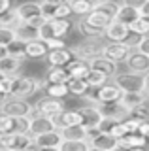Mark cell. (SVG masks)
I'll return each mask as SVG.
<instances>
[{
	"mask_svg": "<svg viewBox=\"0 0 149 151\" xmlns=\"http://www.w3.org/2000/svg\"><path fill=\"white\" fill-rule=\"evenodd\" d=\"M15 38V28L13 27H0V45L8 47Z\"/></svg>",
	"mask_w": 149,
	"mask_h": 151,
	"instance_id": "f35d334b",
	"label": "cell"
},
{
	"mask_svg": "<svg viewBox=\"0 0 149 151\" xmlns=\"http://www.w3.org/2000/svg\"><path fill=\"white\" fill-rule=\"evenodd\" d=\"M23 151H40V145L36 144V140H34V138H32L29 144L25 145V149H23Z\"/></svg>",
	"mask_w": 149,
	"mask_h": 151,
	"instance_id": "c3c4849f",
	"label": "cell"
},
{
	"mask_svg": "<svg viewBox=\"0 0 149 151\" xmlns=\"http://www.w3.org/2000/svg\"><path fill=\"white\" fill-rule=\"evenodd\" d=\"M11 8V0H0V13Z\"/></svg>",
	"mask_w": 149,
	"mask_h": 151,
	"instance_id": "681fc988",
	"label": "cell"
},
{
	"mask_svg": "<svg viewBox=\"0 0 149 151\" xmlns=\"http://www.w3.org/2000/svg\"><path fill=\"white\" fill-rule=\"evenodd\" d=\"M130 36V28L127 23L119 21V19H113L108 27L104 28V38L108 42H128Z\"/></svg>",
	"mask_w": 149,
	"mask_h": 151,
	"instance_id": "8fae6325",
	"label": "cell"
},
{
	"mask_svg": "<svg viewBox=\"0 0 149 151\" xmlns=\"http://www.w3.org/2000/svg\"><path fill=\"white\" fill-rule=\"evenodd\" d=\"M134 47H136V51H140V53L149 57V34L147 36H140V40L134 44Z\"/></svg>",
	"mask_w": 149,
	"mask_h": 151,
	"instance_id": "ee69618b",
	"label": "cell"
},
{
	"mask_svg": "<svg viewBox=\"0 0 149 151\" xmlns=\"http://www.w3.org/2000/svg\"><path fill=\"white\" fill-rule=\"evenodd\" d=\"M30 140H32V136L29 132H6V134H0V147L23 151Z\"/></svg>",
	"mask_w": 149,
	"mask_h": 151,
	"instance_id": "9c48e42d",
	"label": "cell"
},
{
	"mask_svg": "<svg viewBox=\"0 0 149 151\" xmlns=\"http://www.w3.org/2000/svg\"><path fill=\"white\" fill-rule=\"evenodd\" d=\"M0 151H13V149H8V147H0Z\"/></svg>",
	"mask_w": 149,
	"mask_h": 151,
	"instance_id": "9f6ffc18",
	"label": "cell"
},
{
	"mask_svg": "<svg viewBox=\"0 0 149 151\" xmlns=\"http://www.w3.org/2000/svg\"><path fill=\"white\" fill-rule=\"evenodd\" d=\"M34 140L40 147H59V145L62 144V134H60L59 129H55V130L45 132V134L34 136Z\"/></svg>",
	"mask_w": 149,
	"mask_h": 151,
	"instance_id": "7402d4cb",
	"label": "cell"
},
{
	"mask_svg": "<svg viewBox=\"0 0 149 151\" xmlns=\"http://www.w3.org/2000/svg\"><path fill=\"white\" fill-rule=\"evenodd\" d=\"M104 36L100 38H85V42L80 45L74 47V53H76L77 59H83V60H92L95 57H100L102 55V49H104L106 42L102 40Z\"/></svg>",
	"mask_w": 149,
	"mask_h": 151,
	"instance_id": "5b68a950",
	"label": "cell"
},
{
	"mask_svg": "<svg viewBox=\"0 0 149 151\" xmlns=\"http://www.w3.org/2000/svg\"><path fill=\"white\" fill-rule=\"evenodd\" d=\"M6 132H15V117L0 111V134H6Z\"/></svg>",
	"mask_w": 149,
	"mask_h": 151,
	"instance_id": "74e56055",
	"label": "cell"
},
{
	"mask_svg": "<svg viewBox=\"0 0 149 151\" xmlns=\"http://www.w3.org/2000/svg\"><path fill=\"white\" fill-rule=\"evenodd\" d=\"M76 27H77V30H80V34L85 36V38H100V36H104V32L98 30V28H95L85 17H80V21H77Z\"/></svg>",
	"mask_w": 149,
	"mask_h": 151,
	"instance_id": "1f68e13d",
	"label": "cell"
},
{
	"mask_svg": "<svg viewBox=\"0 0 149 151\" xmlns=\"http://www.w3.org/2000/svg\"><path fill=\"white\" fill-rule=\"evenodd\" d=\"M96 4L92 0H70V8H72V13L74 15H80V17H85L95 9Z\"/></svg>",
	"mask_w": 149,
	"mask_h": 151,
	"instance_id": "f1b7e54d",
	"label": "cell"
},
{
	"mask_svg": "<svg viewBox=\"0 0 149 151\" xmlns=\"http://www.w3.org/2000/svg\"><path fill=\"white\" fill-rule=\"evenodd\" d=\"M59 147L60 151H89L91 144L89 140H62Z\"/></svg>",
	"mask_w": 149,
	"mask_h": 151,
	"instance_id": "836d02e7",
	"label": "cell"
},
{
	"mask_svg": "<svg viewBox=\"0 0 149 151\" xmlns=\"http://www.w3.org/2000/svg\"><path fill=\"white\" fill-rule=\"evenodd\" d=\"M17 23H19V17H17V9L13 6L0 13V27H15Z\"/></svg>",
	"mask_w": 149,
	"mask_h": 151,
	"instance_id": "e575fe53",
	"label": "cell"
},
{
	"mask_svg": "<svg viewBox=\"0 0 149 151\" xmlns=\"http://www.w3.org/2000/svg\"><path fill=\"white\" fill-rule=\"evenodd\" d=\"M17 17L21 23H32L36 27H42V23L45 21L42 15V4L40 2H23L15 8Z\"/></svg>",
	"mask_w": 149,
	"mask_h": 151,
	"instance_id": "8992f818",
	"label": "cell"
},
{
	"mask_svg": "<svg viewBox=\"0 0 149 151\" xmlns=\"http://www.w3.org/2000/svg\"><path fill=\"white\" fill-rule=\"evenodd\" d=\"M74 13H72V8H70V2H64V4H59L55 8V17L59 19H70Z\"/></svg>",
	"mask_w": 149,
	"mask_h": 151,
	"instance_id": "7bdbcfd3",
	"label": "cell"
},
{
	"mask_svg": "<svg viewBox=\"0 0 149 151\" xmlns=\"http://www.w3.org/2000/svg\"><path fill=\"white\" fill-rule=\"evenodd\" d=\"M108 134H111V136H115V138H123V136H127V134H130L128 132V129H127V125H125V119L123 121H115V125L111 127V130L108 132Z\"/></svg>",
	"mask_w": 149,
	"mask_h": 151,
	"instance_id": "b9f144b4",
	"label": "cell"
},
{
	"mask_svg": "<svg viewBox=\"0 0 149 151\" xmlns=\"http://www.w3.org/2000/svg\"><path fill=\"white\" fill-rule=\"evenodd\" d=\"M147 151H149V147H147Z\"/></svg>",
	"mask_w": 149,
	"mask_h": 151,
	"instance_id": "94428289",
	"label": "cell"
},
{
	"mask_svg": "<svg viewBox=\"0 0 149 151\" xmlns=\"http://www.w3.org/2000/svg\"><path fill=\"white\" fill-rule=\"evenodd\" d=\"M44 87V81L38 78H30V76H15L10 81V96L17 98H29L36 94Z\"/></svg>",
	"mask_w": 149,
	"mask_h": 151,
	"instance_id": "7a4b0ae2",
	"label": "cell"
},
{
	"mask_svg": "<svg viewBox=\"0 0 149 151\" xmlns=\"http://www.w3.org/2000/svg\"><path fill=\"white\" fill-rule=\"evenodd\" d=\"M147 94H149V74H147Z\"/></svg>",
	"mask_w": 149,
	"mask_h": 151,
	"instance_id": "6f0895ef",
	"label": "cell"
},
{
	"mask_svg": "<svg viewBox=\"0 0 149 151\" xmlns=\"http://www.w3.org/2000/svg\"><path fill=\"white\" fill-rule=\"evenodd\" d=\"M130 117H134V119L138 121H149V104H140V106L132 108L130 110Z\"/></svg>",
	"mask_w": 149,
	"mask_h": 151,
	"instance_id": "ab89813d",
	"label": "cell"
},
{
	"mask_svg": "<svg viewBox=\"0 0 149 151\" xmlns=\"http://www.w3.org/2000/svg\"><path fill=\"white\" fill-rule=\"evenodd\" d=\"M45 91V96H51V98H59V100H64L68 96V85L66 83H47L44 79V87Z\"/></svg>",
	"mask_w": 149,
	"mask_h": 151,
	"instance_id": "d4e9b609",
	"label": "cell"
},
{
	"mask_svg": "<svg viewBox=\"0 0 149 151\" xmlns=\"http://www.w3.org/2000/svg\"><path fill=\"white\" fill-rule=\"evenodd\" d=\"M89 144L96 151H117L119 149V140L108 132H96L95 136L89 138Z\"/></svg>",
	"mask_w": 149,
	"mask_h": 151,
	"instance_id": "7c38bea8",
	"label": "cell"
},
{
	"mask_svg": "<svg viewBox=\"0 0 149 151\" xmlns=\"http://www.w3.org/2000/svg\"><path fill=\"white\" fill-rule=\"evenodd\" d=\"M51 121H53V125L57 127V129H66V127H72V125H81V115L77 110H66L64 108L62 111L55 113V115L49 117Z\"/></svg>",
	"mask_w": 149,
	"mask_h": 151,
	"instance_id": "5bb4252c",
	"label": "cell"
},
{
	"mask_svg": "<svg viewBox=\"0 0 149 151\" xmlns=\"http://www.w3.org/2000/svg\"><path fill=\"white\" fill-rule=\"evenodd\" d=\"M45 44H47L49 49H60V47H68V45H66V42L60 40V38H53V40H47Z\"/></svg>",
	"mask_w": 149,
	"mask_h": 151,
	"instance_id": "f6af8a7d",
	"label": "cell"
},
{
	"mask_svg": "<svg viewBox=\"0 0 149 151\" xmlns=\"http://www.w3.org/2000/svg\"><path fill=\"white\" fill-rule=\"evenodd\" d=\"M8 55H13V57H19V59H25V42L21 40H13L10 45L6 47Z\"/></svg>",
	"mask_w": 149,
	"mask_h": 151,
	"instance_id": "60d3db41",
	"label": "cell"
},
{
	"mask_svg": "<svg viewBox=\"0 0 149 151\" xmlns=\"http://www.w3.org/2000/svg\"><path fill=\"white\" fill-rule=\"evenodd\" d=\"M47 51H49V47L42 38L27 42L25 44V59H45Z\"/></svg>",
	"mask_w": 149,
	"mask_h": 151,
	"instance_id": "ffe728a7",
	"label": "cell"
},
{
	"mask_svg": "<svg viewBox=\"0 0 149 151\" xmlns=\"http://www.w3.org/2000/svg\"><path fill=\"white\" fill-rule=\"evenodd\" d=\"M87 83H89L91 85V89H98L100 87V85H104L106 81H108V76H104V74H102V72H96V70H91V72H89V76H87Z\"/></svg>",
	"mask_w": 149,
	"mask_h": 151,
	"instance_id": "d590c367",
	"label": "cell"
},
{
	"mask_svg": "<svg viewBox=\"0 0 149 151\" xmlns=\"http://www.w3.org/2000/svg\"><path fill=\"white\" fill-rule=\"evenodd\" d=\"M66 70H68L70 78H87L89 72H91V64H89V60H83V59H77L76 57V59L66 66Z\"/></svg>",
	"mask_w": 149,
	"mask_h": 151,
	"instance_id": "603a6c76",
	"label": "cell"
},
{
	"mask_svg": "<svg viewBox=\"0 0 149 151\" xmlns=\"http://www.w3.org/2000/svg\"><path fill=\"white\" fill-rule=\"evenodd\" d=\"M13 28H15V38L21 40V42H25V44L40 38V27L32 25V23H21L19 21Z\"/></svg>",
	"mask_w": 149,
	"mask_h": 151,
	"instance_id": "ac0fdd59",
	"label": "cell"
},
{
	"mask_svg": "<svg viewBox=\"0 0 149 151\" xmlns=\"http://www.w3.org/2000/svg\"><path fill=\"white\" fill-rule=\"evenodd\" d=\"M4 55H8V51H6V47H4V45H0V59H2Z\"/></svg>",
	"mask_w": 149,
	"mask_h": 151,
	"instance_id": "db71d44e",
	"label": "cell"
},
{
	"mask_svg": "<svg viewBox=\"0 0 149 151\" xmlns=\"http://www.w3.org/2000/svg\"><path fill=\"white\" fill-rule=\"evenodd\" d=\"M119 6L121 4H117V2H113V0H108V2H102V4H96V9L98 12H102V13H106L108 17H111V19H115V15H117V9H119Z\"/></svg>",
	"mask_w": 149,
	"mask_h": 151,
	"instance_id": "8d00e7d4",
	"label": "cell"
},
{
	"mask_svg": "<svg viewBox=\"0 0 149 151\" xmlns=\"http://www.w3.org/2000/svg\"><path fill=\"white\" fill-rule=\"evenodd\" d=\"M57 127L53 125V121L45 115H38L36 111H32L30 115V125H29V134L34 138V136H40V134H45L49 130H55Z\"/></svg>",
	"mask_w": 149,
	"mask_h": 151,
	"instance_id": "9a60e30c",
	"label": "cell"
},
{
	"mask_svg": "<svg viewBox=\"0 0 149 151\" xmlns=\"http://www.w3.org/2000/svg\"><path fill=\"white\" fill-rule=\"evenodd\" d=\"M142 13H140V9L136 8H132V6H127V4H121L119 9H117V15H115V19H119V21H123V23H128L130 21H134L136 17H140Z\"/></svg>",
	"mask_w": 149,
	"mask_h": 151,
	"instance_id": "d6a6232c",
	"label": "cell"
},
{
	"mask_svg": "<svg viewBox=\"0 0 149 151\" xmlns=\"http://www.w3.org/2000/svg\"><path fill=\"white\" fill-rule=\"evenodd\" d=\"M140 13H142V15H149V0L143 4L142 8H140Z\"/></svg>",
	"mask_w": 149,
	"mask_h": 151,
	"instance_id": "f907efd6",
	"label": "cell"
},
{
	"mask_svg": "<svg viewBox=\"0 0 149 151\" xmlns=\"http://www.w3.org/2000/svg\"><path fill=\"white\" fill-rule=\"evenodd\" d=\"M74 27H76V25H74L72 19H59V17L45 19V21L42 23V27H40V38L44 42L53 40V38H60V40H64V38L72 32Z\"/></svg>",
	"mask_w": 149,
	"mask_h": 151,
	"instance_id": "6da1fadb",
	"label": "cell"
},
{
	"mask_svg": "<svg viewBox=\"0 0 149 151\" xmlns=\"http://www.w3.org/2000/svg\"><path fill=\"white\" fill-rule=\"evenodd\" d=\"M147 145H149V136H147Z\"/></svg>",
	"mask_w": 149,
	"mask_h": 151,
	"instance_id": "680465c9",
	"label": "cell"
},
{
	"mask_svg": "<svg viewBox=\"0 0 149 151\" xmlns=\"http://www.w3.org/2000/svg\"><path fill=\"white\" fill-rule=\"evenodd\" d=\"M138 134H142V136H149V121H142L140 123V127H138Z\"/></svg>",
	"mask_w": 149,
	"mask_h": 151,
	"instance_id": "7dc6e473",
	"label": "cell"
},
{
	"mask_svg": "<svg viewBox=\"0 0 149 151\" xmlns=\"http://www.w3.org/2000/svg\"><path fill=\"white\" fill-rule=\"evenodd\" d=\"M76 59V53L70 47H60V49H49L45 55V60L51 68H66V66Z\"/></svg>",
	"mask_w": 149,
	"mask_h": 151,
	"instance_id": "ba28073f",
	"label": "cell"
},
{
	"mask_svg": "<svg viewBox=\"0 0 149 151\" xmlns=\"http://www.w3.org/2000/svg\"><path fill=\"white\" fill-rule=\"evenodd\" d=\"M147 98H149V94H147V93H123V96H121V100H119V102L130 111L132 108L140 106V104H145V102H147Z\"/></svg>",
	"mask_w": 149,
	"mask_h": 151,
	"instance_id": "484cf974",
	"label": "cell"
},
{
	"mask_svg": "<svg viewBox=\"0 0 149 151\" xmlns=\"http://www.w3.org/2000/svg\"><path fill=\"white\" fill-rule=\"evenodd\" d=\"M23 60L19 57H13V55H4L0 59V74L6 76V78H15L19 76L21 68H23Z\"/></svg>",
	"mask_w": 149,
	"mask_h": 151,
	"instance_id": "e0dca14e",
	"label": "cell"
},
{
	"mask_svg": "<svg viewBox=\"0 0 149 151\" xmlns=\"http://www.w3.org/2000/svg\"><path fill=\"white\" fill-rule=\"evenodd\" d=\"M113 81L121 87L123 93H147V74L117 72L113 76Z\"/></svg>",
	"mask_w": 149,
	"mask_h": 151,
	"instance_id": "3957f363",
	"label": "cell"
},
{
	"mask_svg": "<svg viewBox=\"0 0 149 151\" xmlns=\"http://www.w3.org/2000/svg\"><path fill=\"white\" fill-rule=\"evenodd\" d=\"M130 28V34H136V36H147L149 34V17L145 15H140L134 21L128 23Z\"/></svg>",
	"mask_w": 149,
	"mask_h": 151,
	"instance_id": "f546056e",
	"label": "cell"
},
{
	"mask_svg": "<svg viewBox=\"0 0 149 151\" xmlns=\"http://www.w3.org/2000/svg\"><path fill=\"white\" fill-rule=\"evenodd\" d=\"M130 53H132V44H128V42H106L104 49H102V57L117 64L125 63Z\"/></svg>",
	"mask_w": 149,
	"mask_h": 151,
	"instance_id": "52a82bcc",
	"label": "cell"
},
{
	"mask_svg": "<svg viewBox=\"0 0 149 151\" xmlns=\"http://www.w3.org/2000/svg\"><path fill=\"white\" fill-rule=\"evenodd\" d=\"M66 85H68V93L77 98H85L91 93V85L87 83L85 78H70Z\"/></svg>",
	"mask_w": 149,
	"mask_h": 151,
	"instance_id": "44dd1931",
	"label": "cell"
},
{
	"mask_svg": "<svg viewBox=\"0 0 149 151\" xmlns=\"http://www.w3.org/2000/svg\"><path fill=\"white\" fill-rule=\"evenodd\" d=\"M40 151H60V147H40Z\"/></svg>",
	"mask_w": 149,
	"mask_h": 151,
	"instance_id": "f5cc1de1",
	"label": "cell"
},
{
	"mask_svg": "<svg viewBox=\"0 0 149 151\" xmlns=\"http://www.w3.org/2000/svg\"><path fill=\"white\" fill-rule=\"evenodd\" d=\"M145 17H149V15H145Z\"/></svg>",
	"mask_w": 149,
	"mask_h": 151,
	"instance_id": "91938a15",
	"label": "cell"
},
{
	"mask_svg": "<svg viewBox=\"0 0 149 151\" xmlns=\"http://www.w3.org/2000/svg\"><path fill=\"white\" fill-rule=\"evenodd\" d=\"M42 2H47V4H55V6H59V4H64V2H70V0H42Z\"/></svg>",
	"mask_w": 149,
	"mask_h": 151,
	"instance_id": "816d5d0a",
	"label": "cell"
},
{
	"mask_svg": "<svg viewBox=\"0 0 149 151\" xmlns=\"http://www.w3.org/2000/svg\"><path fill=\"white\" fill-rule=\"evenodd\" d=\"M70 74L66 68H51L45 72V81L47 83H68Z\"/></svg>",
	"mask_w": 149,
	"mask_h": 151,
	"instance_id": "4dcf8cb0",
	"label": "cell"
},
{
	"mask_svg": "<svg viewBox=\"0 0 149 151\" xmlns=\"http://www.w3.org/2000/svg\"><path fill=\"white\" fill-rule=\"evenodd\" d=\"M147 138L138 132H130V134L119 138V149H130V147H145Z\"/></svg>",
	"mask_w": 149,
	"mask_h": 151,
	"instance_id": "cb8c5ba5",
	"label": "cell"
},
{
	"mask_svg": "<svg viewBox=\"0 0 149 151\" xmlns=\"http://www.w3.org/2000/svg\"><path fill=\"white\" fill-rule=\"evenodd\" d=\"M95 4H102V2H108V0H92Z\"/></svg>",
	"mask_w": 149,
	"mask_h": 151,
	"instance_id": "11a10c76",
	"label": "cell"
},
{
	"mask_svg": "<svg viewBox=\"0 0 149 151\" xmlns=\"http://www.w3.org/2000/svg\"><path fill=\"white\" fill-rule=\"evenodd\" d=\"M85 19H87V21H89V23H91V25L95 27V28H98V30H102V32H104V28L108 27L111 21H113V19H111V17H108V15H106V13L98 12V9H96V8L92 9V12L89 13V15H85Z\"/></svg>",
	"mask_w": 149,
	"mask_h": 151,
	"instance_id": "83f0119b",
	"label": "cell"
},
{
	"mask_svg": "<svg viewBox=\"0 0 149 151\" xmlns=\"http://www.w3.org/2000/svg\"><path fill=\"white\" fill-rule=\"evenodd\" d=\"M77 111H80V115H81V125L85 127V129H98L102 117H104L100 106H96V104L81 106V108H77Z\"/></svg>",
	"mask_w": 149,
	"mask_h": 151,
	"instance_id": "30bf717a",
	"label": "cell"
},
{
	"mask_svg": "<svg viewBox=\"0 0 149 151\" xmlns=\"http://www.w3.org/2000/svg\"><path fill=\"white\" fill-rule=\"evenodd\" d=\"M145 2H147V0H123L121 4H127V6H132V8L140 9V8H142V6H143Z\"/></svg>",
	"mask_w": 149,
	"mask_h": 151,
	"instance_id": "bcb514c9",
	"label": "cell"
},
{
	"mask_svg": "<svg viewBox=\"0 0 149 151\" xmlns=\"http://www.w3.org/2000/svg\"><path fill=\"white\" fill-rule=\"evenodd\" d=\"M62 110H64L62 100L51 98V96H42L40 100L34 104V111L38 113V115H45V117H51V115H55V113H59Z\"/></svg>",
	"mask_w": 149,
	"mask_h": 151,
	"instance_id": "4fadbf2b",
	"label": "cell"
},
{
	"mask_svg": "<svg viewBox=\"0 0 149 151\" xmlns=\"http://www.w3.org/2000/svg\"><path fill=\"white\" fill-rule=\"evenodd\" d=\"M91 64V70H96V72H102L104 76H108V78H113L115 74L119 72L117 70V63H113V60L106 59V57H95L92 60H89Z\"/></svg>",
	"mask_w": 149,
	"mask_h": 151,
	"instance_id": "d6986e66",
	"label": "cell"
},
{
	"mask_svg": "<svg viewBox=\"0 0 149 151\" xmlns=\"http://www.w3.org/2000/svg\"><path fill=\"white\" fill-rule=\"evenodd\" d=\"M0 111L11 117H30L32 111H34V106L27 98L6 96V100L0 104Z\"/></svg>",
	"mask_w": 149,
	"mask_h": 151,
	"instance_id": "277c9868",
	"label": "cell"
},
{
	"mask_svg": "<svg viewBox=\"0 0 149 151\" xmlns=\"http://www.w3.org/2000/svg\"><path fill=\"white\" fill-rule=\"evenodd\" d=\"M60 134H62V140H87L89 130L83 125H72L66 129H60Z\"/></svg>",
	"mask_w": 149,
	"mask_h": 151,
	"instance_id": "4316f807",
	"label": "cell"
},
{
	"mask_svg": "<svg viewBox=\"0 0 149 151\" xmlns=\"http://www.w3.org/2000/svg\"><path fill=\"white\" fill-rule=\"evenodd\" d=\"M128 72H136V74H149V57L140 53V51L134 49L132 53L128 55V59L125 60Z\"/></svg>",
	"mask_w": 149,
	"mask_h": 151,
	"instance_id": "2e32d148",
	"label": "cell"
}]
</instances>
